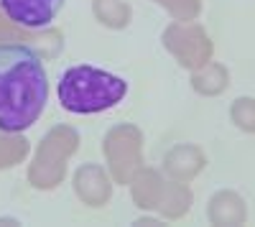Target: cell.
<instances>
[{"label": "cell", "mask_w": 255, "mask_h": 227, "mask_svg": "<svg viewBox=\"0 0 255 227\" xmlns=\"http://www.w3.org/2000/svg\"><path fill=\"white\" fill-rule=\"evenodd\" d=\"M49 102V77L41 56L26 44H0V130L20 133Z\"/></svg>", "instance_id": "1"}, {"label": "cell", "mask_w": 255, "mask_h": 227, "mask_svg": "<svg viewBox=\"0 0 255 227\" xmlns=\"http://www.w3.org/2000/svg\"><path fill=\"white\" fill-rule=\"evenodd\" d=\"M128 92V82L97 69V67H69L59 77L56 95L64 110L77 113V115H92L102 113L108 108H115Z\"/></svg>", "instance_id": "2"}, {"label": "cell", "mask_w": 255, "mask_h": 227, "mask_svg": "<svg viewBox=\"0 0 255 227\" xmlns=\"http://www.w3.org/2000/svg\"><path fill=\"white\" fill-rule=\"evenodd\" d=\"M67 0H0L3 13L26 28H44L59 15Z\"/></svg>", "instance_id": "3"}]
</instances>
